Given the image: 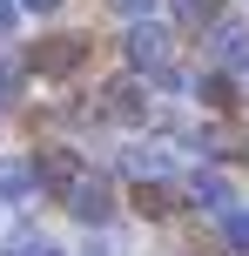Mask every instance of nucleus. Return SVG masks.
I'll list each match as a JSON object with an SVG mask.
<instances>
[{
    "mask_svg": "<svg viewBox=\"0 0 249 256\" xmlns=\"http://www.w3.org/2000/svg\"><path fill=\"white\" fill-rule=\"evenodd\" d=\"M81 176H88V168H81L74 148H40V155H34V189L61 196V202H67V189H74Z\"/></svg>",
    "mask_w": 249,
    "mask_h": 256,
    "instance_id": "1",
    "label": "nucleus"
},
{
    "mask_svg": "<svg viewBox=\"0 0 249 256\" xmlns=\"http://www.w3.org/2000/svg\"><path fill=\"white\" fill-rule=\"evenodd\" d=\"M121 48H128V61H135V68L162 74V68H169V27H155V20H135L128 34H121Z\"/></svg>",
    "mask_w": 249,
    "mask_h": 256,
    "instance_id": "2",
    "label": "nucleus"
},
{
    "mask_svg": "<svg viewBox=\"0 0 249 256\" xmlns=\"http://www.w3.org/2000/svg\"><path fill=\"white\" fill-rule=\"evenodd\" d=\"M67 209H74V222H88V230H94V222L115 216V189H108L101 176H81L74 189H67Z\"/></svg>",
    "mask_w": 249,
    "mask_h": 256,
    "instance_id": "3",
    "label": "nucleus"
},
{
    "mask_svg": "<svg viewBox=\"0 0 249 256\" xmlns=\"http://www.w3.org/2000/svg\"><path fill=\"white\" fill-rule=\"evenodd\" d=\"M81 61H88V40H81V34H54V40L34 48V68H40V74H74Z\"/></svg>",
    "mask_w": 249,
    "mask_h": 256,
    "instance_id": "4",
    "label": "nucleus"
},
{
    "mask_svg": "<svg viewBox=\"0 0 249 256\" xmlns=\"http://www.w3.org/2000/svg\"><path fill=\"white\" fill-rule=\"evenodd\" d=\"M209 54H216L223 68H236V74H243V68H249V27L216 20V27H209Z\"/></svg>",
    "mask_w": 249,
    "mask_h": 256,
    "instance_id": "5",
    "label": "nucleus"
},
{
    "mask_svg": "<svg viewBox=\"0 0 249 256\" xmlns=\"http://www.w3.org/2000/svg\"><path fill=\"white\" fill-rule=\"evenodd\" d=\"M101 115H115V122H142V115H148L142 81H108V88H101Z\"/></svg>",
    "mask_w": 249,
    "mask_h": 256,
    "instance_id": "6",
    "label": "nucleus"
},
{
    "mask_svg": "<svg viewBox=\"0 0 249 256\" xmlns=\"http://www.w3.org/2000/svg\"><path fill=\"white\" fill-rule=\"evenodd\" d=\"M34 196V162L27 155H0V202H27Z\"/></svg>",
    "mask_w": 249,
    "mask_h": 256,
    "instance_id": "7",
    "label": "nucleus"
},
{
    "mask_svg": "<svg viewBox=\"0 0 249 256\" xmlns=\"http://www.w3.org/2000/svg\"><path fill=\"white\" fill-rule=\"evenodd\" d=\"M189 196H196V202H209L216 216H223V209H236V189H229L216 168H196V176H189Z\"/></svg>",
    "mask_w": 249,
    "mask_h": 256,
    "instance_id": "8",
    "label": "nucleus"
},
{
    "mask_svg": "<svg viewBox=\"0 0 249 256\" xmlns=\"http://www.w3.org/2000/svg\"><path fill=\"white\" fill-rule=\"evenodd\" d=\"M128 176L135 182H162V176H175V155L169 148H128Z\"/></svg>",
    "mask_w": 249,
    "mask_h": 256,
    "instance_id": "9",
    "label": "nucleus"
},
{
    "mask_svg": "<svg viewBox=\"0 0 249 256\" xmlns=\"http://www.w3.org/2000/svg\"><path fill=\"white\" fill-rule=\"evenodd\" d=\"M7 256H67V250L54 243V236H40V230H20V236L7 243Z\"/></svg>",
    "mask_w": 249,
    "mask_h": 256,
    "instance_id": "10",
    "label": "nucleus"
},
{
    "mask_svg": "<svg viewBox=\"0 0 249 256\" xmlns=\"http://www.w3.org/2000/svg\"><path fill=\"white\" fill-rule=\"evenodd\" d=\"M216 7H223V0H175V20H189V27H216Z\"/></svg>",
    "mask_w": 249,
    "mask_h": 256,
    "instance_id": "11",
    "label": "nucleus"
},
{
    "mask_svg": "<svg viewBox=\"0 0 249 256\" xmlns=\"http://www.w3.org/2000/svg\"><path fill=\"white\" fill-rule=\"evenodd\" d=\"M223 236L229 250H249V209H223Z\"/></svg>",
    "mask_w": 249,
    "mask_h": 256,
    "instance_id": "12",
    "label": "nucleus"
},
{
    "mask_svg": "<svg viewBox=\"0 0 249 256\" xmlns=\"http://www.w3.org/2000/svg\"><path fill=\"white\" fill-rule=\"evenodd\" d=\"M202 102H216V108L236 102V81H229V74H209V81H202Z\"/></svg>",
    "mask_w": 249,
    "mask_h": 256,
    "instance_id": "13",
    "label": "nucleus"
},
{
    "mask_svg": "<svg viewBox=\"0 0 249 256\" xmlns=\"http://www.w3.org/2000/svg\"><path fill=\"white\" fill-rule=\"evenodd\" d=\"M142 209H148V216H162V209H169V189H162V182H142Z\"/></svg>",
    "mask_w": 249,
    "mask_h": 256,
    "instance_id": "14",
    "label": "nucleus"
},
{
    "mask_svg": "<svg viewBox=\"0 0 249 256\" xmlns=\"http://www.w3.org/2000/svg\"><path fill=\"white\" fill-rule=\"evenodd\" d=\"M121 14H128V20H148V7H155V0H115Z\"/></svg>",
    "mask_w": 249,
    "mask_h": 256,
    "instance_id": "15",
    "label": "nucleus"
},
{
    "mask_svg": "<svg viewBox=\"0 0 249 256\" xmlns=\"http://www.w3.org/2000/svg\"><path fill=\"white\" fill-rule=\"evenodd\" d=\"M13 20H20V7H13V0H0V34H13Z\"/></svg>",
    "mask_w": 249,
    "mask_h": 256,
    "instance_id": "16",
    "label": "nucleus"
},
{
    "mask_svg": "<svg viewBox=\"0 0 249 256\" xmlns=\"http://www.w3.org/2000/svg\"><path fill=\"white\" fill-rule=\"evenodd\" d=\"M13 7H27V14H54L61 0H13Z\"/></svg>",
    "mask_w": 249,
    "mask_h": 256,
    "instance_id": "17",
    "label": "nucleus"
},
{
    "mask_svg": "<svg viewBox=\"0 0 249 256\" xmlns=\"http://www.w3.org/2000/svg\"><path fill=\"white\" fill-rule=\"evenodd\" d=\"M236 94H243V102H249V68H243V74H236Z\"/></svg>",
    "mask_w": 249,
    "mask_h": 256,
    "instance_id": "18",
    "label": "nucleus"
}]
</instances>
